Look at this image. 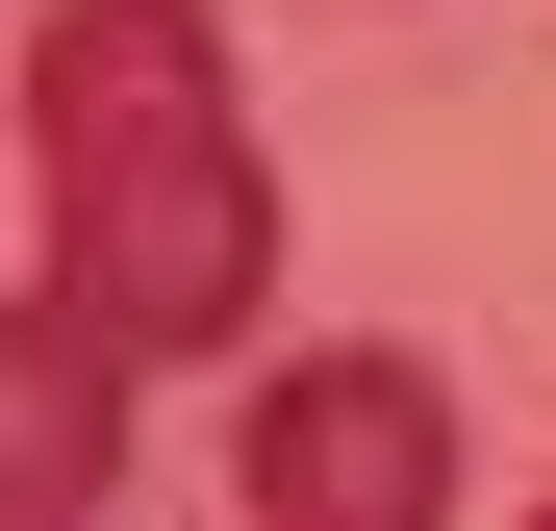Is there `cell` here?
Segmentation results:
<instances>
[{"label":"cell","mask_w":556,"mask_h":531,"mask_svg":"<svg viewBox=\"0 0 556 531\" xmlns=\"http://www.w3.org/2000/svg\"><path fill=\"white\" fill-rule=\"evenodd\" d=\"M26 203H51V279L127 354H228L278 304V177L228 127V26L203 0H76V26H26Z\"/></svg>","instance_id":"obj_1"},{"label":"cell","mask_w":556,"mask_h":531,"mask_svg":"<svg viewBox=\"0 0 556 531\" xmlns=\"http://www.w3.org/2000/svg\"><path fill=\"white\" fill-rule=\"evenodd\" d=\"M228 506H253V531H430V506H455L430 354H278L253 430H228Z\"/></svg>","instance_id":"obj_2"},{"label":"cell","mask_w":556,"mask_h":531,"mask_svg":"<svg viewBox=\"0 0 556 531\" xmlns=\"http://www.w3.org/2000/svg\"><path fill=\"white\" fill-rule=\"evenodd\" d=\"M127 380H152V354L76 304V279L0 304V531H76V506L127 481Z\"/></svg>","instance_id":"obj_3"}]
</instances>
